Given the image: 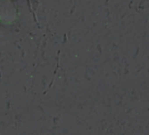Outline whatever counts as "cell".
<instances>
[{"instance_id": "cell-1", "label": "cell", "mask_w": 149, "mask_h": 135, "mask_svg": "<svg viewBox=\"0 0 149 135\" xmlns=\"http://www.w3.org/2000/svg\"><path fill=\"white\" fill-rule=\"evenodd\" d=\"M16 17V7L12 0H0V20L13 22Z\"/></svg>"}]
</instances>
